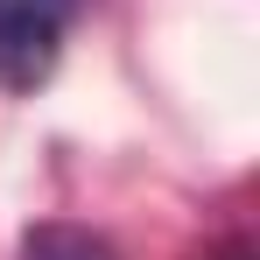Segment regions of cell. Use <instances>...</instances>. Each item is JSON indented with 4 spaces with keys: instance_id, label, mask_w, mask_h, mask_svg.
<instances>
[{
    "instance_id": "6da1fadb",
    "label": "cell",
    "mask_w": 260,
    "mask_h": 260,
    "mask_svg": "<svg viewBox=\"0 0 260 260\" xmlns=\"http://www.w3.org/2000/svg\"><path fill=\"white\" fill-rule=\"evenodd\" d=\"M78 0H0V85H36Z\"/></svg>"
},
{
    "instance_id": "7a4b0ae2",
    "label": "cell",
    "mask_w": 260,
    "mask_h": 260,
    "mask_svg": "<svg viewBox=\"0 0 260 260\" xmlns=\"http://www.w3.org/2000/svg\"><path fill=\"white\" fill-rule=\"evenodd\" d=\"M21 260H113L91 232H78V225H49V232H36L28 239V253Z\"/></svg>"
}]
</instances>
